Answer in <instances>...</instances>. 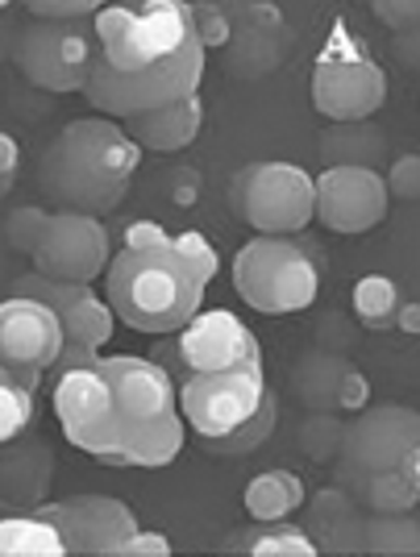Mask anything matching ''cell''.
Returning <instances> with one entry per match:
<instances>
[{
  "label": "cell",
  "mask_w": 420,
  "mask_h": 557,
  "mask_svg": "<svg viewBox=\"0 0 420 557\" xmlns=\"http://www.w3.org/2000/svg\"><path fill=\"white\" fill-rule=\"evenodd\" d=\"M141 166L138 141L109 116H84L47 146L38 163V187L59 212H113L134 187Z\"/></svg>",
  "instance_id": "cell-1"
},
{
  "label": "cell",
  "mask_w": 420,
  "mask_h": 557,
  "mask_svg": "<svg viewBox=\"0 0 420 557\" xmlns=\"http://www.w3.org/2000/svg\"><path fill=\"white\" fill-rule=\"evenodd\" d=\"M209 278L180 250L175 237L159 246H121L104 271V300L113 317L150 337H171L200 312Z\"/></svg>",
  "instance_id": "cell-2"
},
{
  "label": "cell",
  "mask_w": 420,
  "mask_h": 557,
  "mask_svg": "<svg viewBox=\"0 0 420 557\" xmlns=\"http://www.w3.org/2000/svg\"><path fill=\"white\" fill-rule=\"evenodd\" d=\"M325 255L317 237L287 233V237H250L234 258L237 296L262 317H292L304 312L321 292Z\"/></svg>",
  "instance_id": "cell-3"
},
{
  "label": "cell",
  "mask_w": 420,
  "mask_h": 557,
  "mask_svg": "<svg viewBox=\"0 0 420 557\" xmlns=\"http://www.w3.org/2000/svg\"><path fill=\"white\" fill-rule=\"evenodd\" d=\"M92 29L100 38V59L113 71H125V75L159 67L196 38L192 17H187V0L100 4Z\"/></svg>",
  "instance_id": "cell-4"
},
{
  "label": "cell",
  "mask_w": 420,
  "mask_h": 557,
  "mask_svg": "<svg viewBox=\"0 0 420 557\" xmlns=\"http://www.w3.org/2000/svg\"><path fill=\"white\" fill-rule=\"evenodd\" d=\"M387 100V71L374 63L367 42L350 25L333 22L325 47L312 63V104L329 125L371 121Z\"/></svg>",
  "instance_id": "cell-5"
},
{
  "label": "cell",
  "mask_w": 420,
  "mask_h": 557,
  "mask_svg": "<svg viewBox=\"0 0 420 557\" xmlns=\"http://www.w3.org/2000/svg\"><path fill=\"white\" fill-rule=\"evenodd\" d=\"M200 84H205V50L192 38L166 63L134 71V75L113 71L104 59H96L84 96L96 113H104L109 121H125V116L159 113V109H171L187 96H200Z\"/></svg>",
  "instance_id": "cell-6"
},
{
  "label": "cell",
  "mask_w": 420,
  "mask_h": 557,
  "mask_svg": "<svg viewBox=\"0 0 420 557\" xmlns=\"http://www.w3.org/2000/svg\"><path fill=\"white\" fill-rule=\"evenodd\" d=\"M100 59L92 22H29L22 17L13 38V63L42 92H84Z\"/></svg>",
  "instance_id": "cell-7"
},
{
  "label": "cell",
  "mask_w": 420,
  "mask_h": 557,
  "mask_svg": "<svg viewBox=\"0 0 420 557\" xmlns=\"http://www.w3.org/2000/svg\"><path fill=\"white\" fill-rule=\"evenodd\" d=\"M230 205L255 233H304L312 221V175L296 163H246L230 180Z\"/></svg>",
  "instance_id": "cell-8"
},
{
  "label": "cell",
  "mask_w": 420,
  "mask_h": 557,
  "mask_svg": "<svg viewBox=\"0 0 420 557\" xmlns=\"http://www.w3.org/2000/svg\"><path fill=\"white\" fill-rule=\"evenodd\" d=\"M54 417L67 445L104 458V454H118L125 442V429H121L118 404H113V387L109 379L100 374V367H84V371H67L54 379Z\"/></svg>",
  "instance_id": "cell-9"
},
{
  "label": "cell",
  "mask_w": 420,
  "mask_h": 557,
  "mask_svg": "<svg viewBox=\"0 0 420 557\" xmlns=\"http://www.w3.org/2000/svg\"><path fill=\"white\" fill-rule=\"evenodd\" d=\"M225 13H230L234 34L221 50V71L242 79V84L275 75L296 47V29L287 25L280 4H271V0H230Z\"/></svg>",
  "instance_id": "cell-10"
},
{
  "label": "cell",
  "mask_w": 420,
  "mask_h": 557,
  "mask_svg": "<svg viewBox=\"0 0 420 557\" xmlns=\"http://www.w3.org/2000/svg\"><path fill=\"white\" fill-rule=\"evenodd\" d=\"M262 392H267V371L262 362H255L217 374H184L175 399H180V417L196 437H221L255 412Z\"/></svg>",
  "instance_id": "cell-11"
},
{
  "label": "cell",
  "mask_w": 420,
  "mask_h": 557,
  "mask_svg": "<svg viewBox=\"0 0 420 557\" xmlns=\"http://www.w3.org/2000/svg\"><path fill=\"white\" fill-rule=\"evenodd\" d=\"M25 511L47 520L63 541L67 557H109L138 529V516L129 511V504H121L113 495H67V499L34 504Z\"/></svg>",
  "instance_id": "cell-12"
},
{
  "label": "cell",
  "mask_w": 420,
  "mask_h": 557,
  "mask_svg": "<svg viewBox=\"0 0 420 557\" xmlns=\"http://www.w3.org/2000/svg\"><path fill=\"white\" fill-rule=\"evenodd\" d=\"M113 262V242L100 216L50 212L42 242L34 250V271L59 283H96Z\"/></svg>",
  "instance_id": "cell-13"
},
{
  "label": "cell",
  "mask_w": 420,
  "mask_h": 557,
  "mask_svg": "<svg viewBox=\"0 0 420 557\" xmlns=\"http://www.w3.org/2000/svg\"><path fill=\"white\" fill-rule=\"evenodd\" d=\"M392 209L383 171L367 166H325L321 175H312V221H321L329 233H367L383 225V216Z\"/></svg>",
  "instance_id": "cell-14"
},
{
  "label": "cell",
  "mask_w": 420,
  "mask_h": 557,
  "mask_svg": "<svg viewBox=\"0 0 420 557\" xmlns=\"http://www.w3.org/2000/svg\"><path fill=\"white\" fill-rule=\"evenodd\" d=\"M420 458V417L404 404H367L346 420L342 462L362 470H392Z\"/></svg>",
  "instance_id": "cell-15"
},
{
  "label": "cell",
  "mask_w": 420,
  "mask_h": 557,
  "mask_svg": "<svg viewBox=\"0 0 420 557\" xmlns=\"http://www.w3.org/2000/svg\"><path fill=\"white\" fill-rule=\"evenodd\" d=\"M59 349H63V325L47 304L22 296L0 300V367H9L29 392H38Z\"/></svg>",
  "instance_id": "cell-16"
},
{
  "label": "cell",
  "mask_w": 420,
  "mask_h": 557,
  "mask_svg": "<svg viewBox=\"0 0 420 557\" xmlns=\"http://www.w3.org/2000/svg\"><path fill=\"white\" fill-rule=\"evenodd\" d=\"M175 354L184 374H217L234 367H255L262 362L255 333L237 321L230 308H200L180 333H175Z\"/></svg>",
  "instance_id": "cell-17"
},
{
  "label": "cell",
  "mask_w": 420,
  "mask_h": 557,
  "mask_svg": "<svg viewBox=\"0 0 420 557\" xmlns=\"http://www.w3.org/2000/svg\"><path fill=\"white\" fill-rule=\"evenodd\" d=\"M100 374L113 387V404H118L125 437L155 424V420H166L171 412H180L171 374L150 358H125V354L121 358H100Z\"/></svg>",
  "instance_id": "cell-18"
},
{
  "label": "cell",
  "mask_w": 420,
  "mask_h": 557,
  "mask_svg": "<svg viewBox=\"0 0 420 557\" xmlns=\"http://www.w3.org/2000/svg\"><path fill=\"white\" fill-rule=\"evenodd\" d=\"M304 533L312 536L317 554H367V511L342 487H325L308 499Z\"/></svg>",
  "instance_id": "cell-19"
},
{
  "label": "cell",
  "mask_w": 420,
  "mask_h": 557,
  "mask_svg": "<svg viewBox=\"0 0 420 557\" xmlns=\"http://www.w3.org/2000/svg\"><path fill=\"white\" fill-rule=\"evenodd\" d=\"M337 487L350 495L362 511H412L420 499V462L392 466V470H362L350 462H333Z\"/></svg>",
  "instance_id": "cell-20"
},
{
  "label": "cell",
  "mask_w": 420,
  "mask_h": 557,
  "mask_svg": "<svg viewBox=\"0 0 420 557\" xmlns=\"http://www.w3.org/2000/svg\"><path fill=\"white\" fill-rule=\"evenodd\" d=\"M200 125H205V100L200 96H187V100L159 109V113H138L121 121V129L138 141L141 154L146 150L150 154H180L200 138Z\"/></svg>",
  "instance_id": "cell-21"
},
{
  "label": "cell",
  "mask_w": 420,
  "mask_h": 557,
  "mask_svg": "<svg viewBox=\"0 0 420 557\" xmlns=\"http://www.w3.org/2000/svg\"><path fill=\"white\" fill-rule=\"evenodd\" d=\"M50 449L42 442H29V445H0V504L9 508H34L47 499L50 487Z\"/></svg>",
  "instance_id": "cell-22"
},
{
  "label": "cell",
  "mask_w": 420,
  "mask_h": 557,
  "mask_svg": "<svg viewBox=\"0 0 420 557\" xmlns=\"http://www.w3.org/2000/svg\"><path fill=\"white\" fill-rule=\"evenodd\" d=\"M354 371V362L337 349H308L292 367V392L308 412H337L342 404V383Z\"/></svg>",
  "instance_id": "cell-23"
},
{
  "label": "cell",
  "mask_w": 420,
  "mask_h": 557,
  "mask_svg": "<svg viewBox=\"0 0 420 557\" xmlns=\"http://www.w3.org/2000/svg\"><path fill=\"white\" fill-rule=\"evenodd\" d=\"M184 429H187L184 417L171 412L166 420H155V424H146V429H138V433H129L118 454H104V458H96V462L163 470V466H171L175 458H180V449H184Z\"/></svg>",
  "instance_id": "cell-24"
},
{
  "label": "cell",
  "mask_w": 420,
  "mask_h": 557,
  "mask_svg": "<svg viewBox=\"0 0 420 557\" xmlns=\"http://www.w3.org/2000/svg\"><path fill=\"white\" fill-rule=\"evenodd\" d=\"M221 554H246V557H317L312 536L292 520H255L246 529L221 541Z\"/></svg>",
  "instance_id": "cell-25"
},
{
  "label": "cell",
  "mask_w": 420,
  "mask_h": 557,
  "mask_svg": "<svg viewBox=\"0 0 420 557\" xmlns=\"http://www.w3.org/2000/svg\"><path fill=\"white\" fill-rule=\"evenodd\" d=\"M321 163L325 166H367L379 171L387 159V134L374 121H346V125H329L321 134Z\"/></svg>",
  "instance_id": "cell-26"
},
{
  "label": "cell",
  "mask_w": 420,
  "mask_h": 557,
  "mask_svg": "<svg viewBox=\"0 0 420 557\" xmlns=\"http://www.w3.org/2000/svg\"><path fill=\"white\" fill-rule=\"evenodd\" d=\"M275 424H280V395L267 387L250 417L230 433H221V437H200V449L212 458H246V454H258L275 437Z\"/></svg>",
  "instance_id": "cell-27"
},
{
  "label": "cell",
  "mask_w": 420,
  "mask_h": 557,
  "mask_svg": "<svg viewBox=\"0 0 420 557\" xmlns=\"http://www.w3.org/2000/svg\"><path fill=\"white\" fill-rule=\"evenodd\" d=\"M304 499H308L304 479L292 470H262L242 495V504L255 520H292L304 508Z\"/></svg>",
  "instance_id": "cell-28"
},
{
  "label": "cell",
  "mask_w": 420,
  "mask_h": 557,
  "mask_svg": "<svg viewBox=\"0 0 420 557\" xmlns=\"http://www.w3.org/2000/svg\"><path fill=\"white\" fill-rule=\"evenodd\" d=\"M0 557H67V549L47 520L13 511V516H0Z\"/></svg>",
  "instance_id": "cell-29"
},
{
  "label": "cell",
  "mask_w": 420,
  "mask_h": 557,
  "mask_svg": "<svg viewBox=\"0 0 420 557\" xmlns=\"http://www.w3.org/2000/svg\"><path fill=\"white\" fill-rule=\"evenodd\" d=\"M367 554L374 557H417L420 520L412 511H367Z\"/></svg>",
  "instance_id": "cell-30"
},
{
  "label": "cell",
  "mask_w": 420,
  "mask_h": 557,
  "mask_svg": "<svg viewBox=\"0 0 420 557\" xmlns=\"http://www.w3.org/2000/svg\"><path fill=\"white\" fill-rule=\"evenodd\" d=\"M350 304L358 325H367L371 333H383V329H396V312L404 296H399V283L392 275H367L354 283Z\"/></svg>",
  "instance_id": "cell-31"
},
{
  "label": "cell",
  "mask_w": 420,
  "mask_h": 557,
  "mask_svg": "<svg viewBox=\"0 0 420 557\" xmlns=\"http://www.w3.org/2000/svg\"><path fill=\"white\" fill-rule=\"evenodd\" d=\"M59 325H63V342H79V346L100 349L109 337H113L118 317H113L109 300H100L96 287H84V296L71 304V312L59 321Z\"/></svg>",
  "instance_id": "cell-32"
},
{
  "label": "cell",
  "mask_w": 420,
  "mask_h": 557,
  "mask_svg": "<svg viewBox=\"0 0 420 557\" xmlns=\"http://www.w3.org/2000/svg\"><path fill=\"white\" fill-rule=\"evenodd\" d=\"M342 433H346V420L342 412H308L300 420V433H296V445L308 462L329 466L342 458Z\"/></svg>",
  "instance_id": "cell-33"
},
{
  "label": "cell",
  "mask_w": 420,
  "mask_h": 557,
  "mask_svg": "<svg viewBox=\"0 0 420 557\" xmlns=\"http://www.w3.org/2000/svg\"><path fill=\"white\" fill-rule=\"evenodd\" d=\"M34 395L9 367H0V445L17 442L34 424Z\"/></svg>",
  "instance_id": "cell-34"
},
{
  "label": "cell",
  "mask_w": 420,
  "mask_h": 557,
  "mask_svg": "<svg viewBox=\"0 0 420 557\" xmlns=\"http://www.w3.org/2000/svg\"><path fill=\"white\" fill-rule=\"evenodd\" d=\"M187 17H192V29H196V42L200 50L209 54V50H225L230 42V34H234V25H230V13H225V4L221 0H200V4H187Z\"/></svg>",
  "instance_id": "cell-35"
},
{
  "label": "cell",
  "mask_w": 420,
  "mask_h": 557,
  "mask_svg": "<svg viewBox=\"0 0 420 557\" xmlns=\"http://www.w3.org/2000/svg\"><path fill=\"white\" fill-rule=\"evenodd\" d=\"M47 216H50L47 209H34V205L9 212V221H4V237H9V246H13L17 255L34 258L38 242H42V230H47Z\"/></svg>",
  "instance_id": "cell-36"
},
{
  "label": "cell",
  "mask_w": 420,
  "mask_h": 557,
  "mask_svg": "<svg viewBox=\"0 0 420 557\" xmlns=\"http://www.w3.org/2000/svg\"><path fill=\"white\" fill-rule=\"evenodd\" d=\"M100 0H25L22 17L29 22H92Z\"/></svg>",
  "instance_id": "cell-37"
},
{
  "label": "cell",
  "mask_w": 420,
  "mask_h": 557,
  "mask_svg": "<svg viewBox=\"0 0 420 557\" xmlns=\"http://www.w3.org/2000/svg\"><path fill=\"white\" fill-rule=\"evenodd\" d=\"M383 187H387V200L412 205L420 196V154H399L392 171L383 175Z\"/></svg>",
  "instance_id": "cell-38"
},
{
  "label": "cell",
  "mask_w": 420,
  "mask_h": 557,
  "mask_svg": "<svg viewBox=\"0 0 420 557\" xmlns=\"http://www.w3.org/2000/svg\"><path fill=\"white\" fill-rule=\"evenodd\" d=\"M371 13L387 25L392 34H412V29L420 25L417 0H371Z\"/></svg>",
  "instance_id": "cell-39"
},
{
  "label": "cell",
  "mask_w": 420,
  "mask_h": 557,
  "mask_svg": "<svg viewBox=\"0 0 420 557\" xmlns=\"http://www.w3.org/2000/svg\"><path fill=\"white\" fill-rule=\"evenodd\" d=\"M175 250H180V255H184L205 278H212L217 275V267H221V258H217V250L209 246V237H205V233H196V230L180 233V237H175Z\"/></svg>",
  "instance_id": "cell-40"
},
{
  "label": "cell",
  "mask_w": 420,
  "mask_h": 557,
  "mask_svg": "<svg viewBox=\"0 0 420 557\" xmlns=\"http://www.w3.org/2000/svg\"><path fill=\"white\" fill-rule=\"evenodd\" d=\"M171 549L175 545L163 533H141V529H134L109 557H171Z\"/></svg>",
  "instance_id": "cell-41"
},
{
  "label": "cell",
  "mask_w": 420,
  "mask_h": 557,
  "mask_svg": "<svg viewBox=\"0 0 420 557\" xmlns=\"http://www.w3.org/2000/svg\"><path fill=\"white\" fill-rule=\"evenodd\" d=\"M84 367H100V349L92 346H79V342H63V349H59V358L50 362L47 374H67V371H84Z\"/></svg>",
  "instance_id": "cell-42"
},
{
  "label": "cell",
  "mask_w": 420,
  "mask_h": 557,
  "mask_svg": "<svg viewBox=\"0 0 420 557\" xmlns=\"http://www.w3.org/2000/svg\"><path fill=\"white\" fill-rule=\"evenodd\" d=\"M17 166H22V146L13 134L0 129V196H9L17 184Z\"/></svg>",
  "instance_id": "cell-43"
},
{
  "label": "cell",
  "mask_w": 420,
  "mask_h": 557,
  "mask_svg": "<svg viewBox=\"0 0 420 557\" xmlns=\"http://www.w3.org/2000/svg\"><path fill=\"white\" fill-rule=\"evenodd\" d=\"M371 404V379L354 367L346 374V383H342V404H337V412H358V408H367Z\"/></svg>",
  "instance_id": "cell-44"
},
{
  "label": "cell",
  "mask_w": 420,
  "mask_h": 557,
  "mask_svg": "<svg viewBox=\"0 0 420 557\" xmlns=\"http://www.w3.org/2000/svg\"><path fill=\"white\" fill-rule=\"evenodd\" d=\"M159 242H171V233L155 221H134L125 225V246H159Z\"/></svg>",
  "instance_id": "cell-45"
},
{
  "label": "cell",
  "mask_w": 420,
  "mask_h": 557,
  "mask_svg": "<svg viewBox=\"0 0 420 557\" xmlns=\"http://www.w3.org/2000/svg\"><path fill=\"white\" fill-rule=\"evenodd\" d=\"M17 25H22V13H13L9 4L0 9V63L13 59V38H17Z\"/></svg>",
  "instance_id": "cell-46"
},
{
  "label": "cell",
  "mask_w": 420,
  "mask_h": 557,
  "mask_svg": "<svg viewBox=\"0 0 420 557\" xmlns=\"http://www.w3.org/2000/svg\"><path fill=\"white\" fill-rule=\"evenodd\" d=\"M392 54H396L399 63H404V67L412 71L417 67V29H412V34H396V42H392Z\"/></svg>",
  "instance_id": "cell-47"
},
{
  "label": "cell",
  "mask_w": 420,
  "mask_h": 557,
  "mask_svg": "<svg viewBox=\"0 0 420 557\" xmlns=\"http://www.w3.org/2000/svg\"><path fill=\"white\" fill-rule=\"evenodd\" d=\"M396 329H404V333H417V329H420V304L417 300H404V304H399Z\"/></svg>",
  "instance_id": "cell-48"
}]
</instances>
